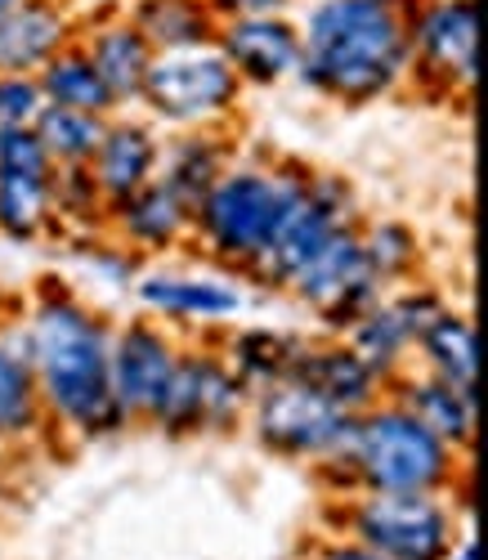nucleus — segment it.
Returning <instances> with one entry per match:
<instances>
[{
    "mask_svg": "<svg viewBox=\"0 0 488 560\" xmlns=\"http://www.w3.org/2000/svg\"><path fill=\"white\" fill-rule=\"evenodd\" d=\"M413 0H318L301 27L297 77L340 104L390 95L413 72Z\"/></svg>",
    "mask_w": 488,
    "mask_h": 560,
    "instance_id": "f257e3e1",
    "label": "nucleus"
},
{
    "mask_svg": "<svg viewBox=\"0 0 488 560\" xmlns=\"http://www.w3.org/2000/svg\"><path fill=\"white\" fill-rule=\"evenodd\" d=\"M108 323L68 292H50L32 305L23 359L32 363L40 408L81 440H104L126 427L108 386Z\"/></svg>",
    "mask_w": 488,
    "mask_h": 560,
    "instance_id": "f03ea898",
    "label": "nucleus"
},
{
    "mask_svg": "<svg viewBox=\"0 0 488 560\" xmlns=\"http://www.w3.org/2000/svg\"><path fill=\"white\" fill-rule=\"evenodd\" d=\"M327 493H449L462 476V453L430 435L408 408L381 399L355 417L340 457L314 466Z\"/></svg>",
    "mask_w": 488,
    "mask_h": 560,
    "instance_id": "7ed1b4c3",
    "label": "nucleus"
},
{
    "mask_svg": "<svg viewBox=\"0 0 488 560\" xmlns=\"http://www.w3.org/2000/svg\"><path fill=\"white\" fill-rule=\"evenodd\" d=\"M305 184L310 171L301 166H229L193 207V238L224 269L247 273L305 194Z\"/></svg>",
    "mask_w": 488,
    "mask_h": 560,
    "instance_id": "20e7f679",
    "label": "nucleus"
},
{
    "mask_svg": "<svg viewBox=\"0 0 488 560\" xmlns=\"http://www.w3.org/2000/svg\"><path fill=\"white\" fill-rule=\"evenodd\" d=\"M336 534L381 560H449L466 538L444 493H350L336 506Z\"/></svg>",
    "mask_w": 488,
    "mask_h": 560,
    "instance_id": "39448f33",
    "label": "nucleus"
},
{
    "mask_svg": "<svg viewBox=\"0 0 488 560\" xmlns=\"http://www.w3.org/2000/svg\"><path fill=\"white\" fill-rule=\"evenodd\" d=\"M252 412V431L256 440L291 462H310L323 466L332 457H340L350 431H355V412L336 408L332 399H323L318 390L301 386V382H278L252 395L247 404Z\"/></svg>",
    "mask_w": 488,
    "mask_h": 560,
    "instance_id": "423d86ee",
    "label": "nucleus"
},
{
    "mask_svg": "<svg viewBox=\"0 0 488 560\" xmlns=\"http://www.w3.org/2000/svg\"><path fill=\"white\" fill-rule=\"evenodd\" d=\"M237 95H242V81L216 45L153 55L149 77H143V90H139L143 108L171 126H211L237 108Z\"/></svg>",
    "mask_w": 488,
    "mask_h": 560,
    "instance_id": "0eeeda50",
    "label": "nucleus"
},
{
    "mask_svg": "<svg viewBox=\"0 0 488 560\" xmlns=\"http://www.w3.org/2000/svg\"><path fill=\"white\" fill-rule=\"evenodd\" d=\"M252 395L233 377V368L216 350H179L171 386L153 412V427L184 440V435H216L233 431L247 412Z\"/></svg>",
    "mask_w": 488,
    "mask_h": 560,
    "instance_id": "6e6552de",
    "label": "nucleus"
},
{
    "mask_svg": "<svg viewBox=\"0 0 488 560\" xmlns=\"http://www.w3.org/2000/svg\"><path fill=\"white\" fill-rule=\"evenodd\" d=\"M355 224V194L346 179L336 175H310L305 194L297 198V207L287 211V220L278 224V233L269 238V247L256 256V265L247 269L256 283L265 288H287L340 229Z\"/></svg>",
    "mask_w": 488,
    "mask_h": 560,
    "instance_id": "1a4fd4ad",
    "label": "nucleus"
},
{
    "mask_svg": "<svg viewBox=\"0 0 488 560\" xmlns=\"http://www.w3.org/2000/svg\"><path fill=\"white\" fill-rule=\"evenodd\" d=\"M287 292L297 296L301 305H310V314L332 332H346L350 323L372 310L381 301V278L372 273L368 256H363V243H359V229H340L336 238L291 278Z\"/></svg>",
    "mask_w": 488,
    "mask_h": 560,
    "instance_id": "9d476101",
    "label": "nucleus"
},
{
    "mask_svg": "<svg viewBox=\"0 0 488 560\" xmlns=\"http://www.w3.org/2000/svg\"><path fill=\"white\" fill-rule=\"evenodd\" d=\"M413 77L439 95H457L475 81L479 59V19L475 0H421L408 14Z\"/></svg>",
    "mask_w": 488,
    "mask_h": 560,
    "instance_id": "9b49d317",
    "label": "nucleus"
},
{
    "mask_svg": "<svg viewBox=\"0 0 488 560\" xmlns=\"http://www.w3.org/2000/svg\"><path fill=\"white\" fill-rule=\"evenodd\" d=\"M179 346L153 318H135L108 341V386L121 422H153V412L171 386Z\"/></svg>",
    "mask_w": 488,
    "mask_h": 560,
    "instance_id": "f8f14e48",
    "label": "nucleus"
},
{
    "mask_svg": "<svg viewBox=\"0 0 488 560\" xmlns=\"http://www.w3.org/2000/svg\"><path fill=\"white\" fill-rule=\"evenodd\" d=\"M216 50L237 72V81L274 85L282 77H297L301 63V27L282 14H252L216 23Z\"/></svg>",
    "mask_w": 488,
    "mask_h": 560,
    "instance_id": "ddd939ff",
    "label": "nucleus"
},
{
    "mask_svg": "<svg viewBox=\"0 0 488 560\" xmlns=\"http://www.w3.org/2000/svg\"><path fill=\"white\" fill-rule=\"evenodd\" d=\"M158 158H162V144H158L153 126H143V121H108L100 149H94V158L85 166L94 194H100V202H104V211L126 202V198H135L143 184H153L158 179Z\"/></svg>",
    "mask_w": 488,
    "mask_h": 560,
    "instance_id": "4468645a",
    "label": "nucleus"
},
{
    "mask_svg": "<svg viewBox=\"0 0 488 560\" xmlns=\"http://www.w3.org/2000/svg\"><path fill=\"white\" fill-rule=\"evenodd\" d=\"M63 45H72V19L59 0H19L0 19V77H36Z\"/></svg>",
    "mask_w": 488,
    "mask_h": 560,
    "instance_id": "2eb2a0df",
    "label": "nucleus"
},
{
    "mask_svg": "<svg viewBox=\"0 0 488 560\" xmlns=\"http://www.w3.org/2000/svg\"><path fill=\"white\" fill-rule=\"evenodd\" d=\"M291 382H301L310 390H318L323 399H332L346 412H368L372 404L385 399V382L346 346V341H323V346H301V359L291 368Z\"/></svg>",
    "mask_w": 488,
    "mask_h": 560,
    "instance_id": "dca6fc26",
    "label": "nucleus"
},
{
    "mask_svg": "<svg viewBox=\"0 0 488 560\" xmlns=\"http://www.w3.org/2000/svg\"><path fill=\"white\" fill-rule=\"evenodd\" d=\"M385 399H395L399 408H408L417 422L439 435L453 453H470V440H475V390H462L453 382H439L430 372H408V377H395L385 386Z\"/></svg>",
    "mask_w": 488,
    "mask_h": 560,
    "instance_id": "f3484780",
    "label": "nucleus"
},
{
    "mask_svg": "<svg viewBox=\"0 0 488 560\" xmlns=\"http://www.w3.org/2000/svg\"><path fill=\"white\" fill-rule=\"evenodd\" d=\"M139 301L153 314L171 323H224L233 318L247 296L229 278H202V273H143L139 278Z\"/></svg>",
    "mask_w": 488,
    "mask_h": 560,
    "instance_id": "a211bd4d",
    "label": "nucleus"
},
{
    "mask_svg": "<svg viewBox=\"0 0 488 560\" xmlns=\"http://www.w3.org/2000/svg\"><path fill=\"white\" fill-rule=\"evenodd\" d=\"M108 220L121 238L139 252H171L193 233V211L166 189L162 179L143 184V189L117 207H108Z\"/></svg>",
    "mask_w": 488,
    "mask_h": 560,
    "instance_id": "6ab92c4d",
    "label": "nucleus"
},
{
    "mask_svg": "<svg viewBox=\"0 0 488 560\" xmlns=\"http://www.w3.org/2000/svg\"><path fill=\"white\" fill-rule=\"evenodd\" d=\"M81 50L90 55V63H94V72H100V81L108 85L113 104L139 100L143 77H149V63H153V50H149V40L135 32L130 19H117V23L94 27Z\"/></svg>",
    "mask_w": 488,
    "mask_h": 560,
    "instance_id": "aec40b11",
    "label": "nucleus"
},
{
    "mask_svg": "<svg viewBox=\"0 0 488 560\" xmlns=\"http://www.w3.org/2000/svg\"><path fill=\"white\" fill-rule=\"evenodd\" d=\"M229 171V149L220 144L216 135H179L175 144L158 158V179L166 184V189L193 211L207 194L211 184Z\"/></svg>",
    "mask_w": 488,
    "mask_h": 560,
    "instance_id": "412c9836",
    "label": "nucleus"
},
{
    "mask_svg": "<svg viewBox=\"0 0 488 560\" xmlns=\"http://www.w3.org/2000/svg\"><path fill=\"white\" fill-rule=\"evenodd\" d=\"M413 350L421 354V363H426L430 377L453 382V386H462V390H475V382H479V341H475V323H470L466 314L444 310V314H439L430 328L417 337Z\"/></svg>",
    "mask_w": 488,
    "mask_h": 560,
    "instance_id": "4be33fe9",
    "label": "nucleus"
},
{
    "mask_svg": "<svg viewBox=\"0 0 488 560\" xmlns=\"http://www.w3.org/2000/svg\"><path fill=\"white\" fill-rule=\"evenodd\" d=\"M346 346L376 372V377L390 386L395 377H404V363L413 354V332L408 323L399 318V310L390 301H376L372 310H363L350 328H346Z\"/></svg>",
    "mask_w": 488,
    "mask_h": 560,
    "instance_id": "5701e85b",
    "label": "nucleus"
},
{
    "mask_svg": "<svg viewBox=\"0 0 488 560\" xmlns=\"http://www.w3.org/2000/svg\"><path fill=\"white\" fill-rule=\"evenodd\" d=\"M130 23L143 40H149L153 55L193 50V45L216 40V19L202 0H139Z\"/></svg>",
    "mask_w": 488,
    "mask_h": 560,
    "instance_id": "b1692460",
    "label": "nucleus"
},
{
    "mask_svg": "<svg viewBox=\"0 0 488 560\" xmlns=\"http://www.w3.org/2000/svg\"><path fill=\"white\" fill-rule=\"evenodd\" d=\"M301 337L291 332H274V328H247L229 341V368L233 377L247 386V395L265 390V386H278V382H291V368L301 359Z\"/></svg>",
    "mask_w": 488,
    "mask_h": 560,
    "instance_id": "393cba45",
    "label": "nucleus"
},
{
    "mask_svg": "<svg viewBox=\"0 0 488 560\" xmlns=\"http://www.w3.org/2000/svg\"><path fill=\"white\" fill-rule=\"evenodd\" d=\"M36 85H40V100L55 108H77V113H94V117H108L117 108L81 45H63V50L36 72Z\"/></svg>",
    "mask_w": 488,
    "mask_h": 560,
    "instance_id": "a878e982",
    "label": "nucleus"
},
{
    "mask_svg": "<svg viewBox=\"0 0 488 560\" xmlns=\"http://www.w3.org/2000/svg\"><path fill=\"white\" fill-rule=\"evenodd\" d=\"M55 220V175H0V233L10 243H36Z\"/></svg>",
    "mask_w": 488,
    "mask_h": 560,
    "instance_id": "bb28decb",
    "label": "nucleus"
},
{
    "mask_svg": "<svg viewBox=\"0 0 488 560\" xmlns=\"http://www.w3.org/2000/svg\"><path fill=\"white\" fill-rule=\"evenodd\" d=\"M40 422H45V408H40L32 363L23 359L19 346L0 341V444L32 440Z\"/></svg>",
    "mask_w": 488,
    "mask_h": 560,
    "instance_id": "cd10ccee",
    "label": "nucleus"
},
{
    "mask_svg": "<svg viewBox=\"0 0 488 560\" xmlns=\"http://www.w3.org/2000/svg\"><path fill=\"white\" fill-rule=\"evenodd\" d=\"M32 130H36V139H40V149L50 153L55 171H72V166H90L94 149H100V139H104V130H108V117L45 104Z\"/></svg>",
    "mask_w": 488,
    "mask_h": 560,
    "instance_id": "c85d7f7f",
    "label": "nucleus"
},
{
    "mask_svg": "<svg viewBox=\"0 0 488 560\" xmlns=\"http://www.w3.org/2000/svg\"><path fill=\"white\" fill-rule=\"evenodd\" d=\"M359 243H363V256H368L372 273L381 278V288L413 278V269L421 260V243L404 220H376V224L359 229Z\"/></svg>",
    "mask_w": 488,
    "mask_h": 560,
    "instance_id": "c756f323",
    "label": "nucleus"
},
{
    "mask_svg": "<svg viewBox=\"0 0 488 560\" xmlns=\"http://www.w3.org/2000/svg\"><path fill=\"white\" fill-rule=\"evenodd\" d=\"M0 175H55V162L32 126L0 130Z\"/></svg>",
    "mask_w": 488,
    "mask_h": 560,
    "instance_id": "7c9ffc66",
    "label": "nucleus"
},
{
    "mask_svg": "<svg viewBox=\"0 0 488 560\" xmlns=\"http://www.w3.org/2000/svg\"><path fill=\"white\" fill-rule=\"evenodd\" d=\"M45 100L36 77H0V130H19V126H36Z\"/></svg>",
    "mask_w": 488,
    "mask_h": 560,
    "instance_id": "2f4dec72",
    "label": "nucleus"
},
{
    "mask_svg": "<svg viewBox=\"0 0 488 560\" xmlns=\"http://www.w3.org/2000/svg\"><path fill=\"white\" fill-rule=\"evenodd\" d=\"M310 560H381V556H376L372 547L346 538V534H327V538H318V542L310 547Z\"/></svg>",
    "mask_w": 488,
    "mask_h": 560,
    "instance_id": "473e14b6",
    "label": "nucleus"
},
{
    "mask_svg": "<svg viewBox=\"0 0 488 560\" xmlns=\"http://www.w3.org/2000/svg\"><path fill=\"white\" fill-rule=\"evenodd\" d=\"M211 19H252V14H282L287 0H202Z\"/></svg>",
    "mask_w": 488,
    "mask_h": 560,
    "instance_id": "72a5a7b5",
    "label": "nucleus"
},
{
    "mask_svg": "<svg viewBox=\"0 0 488 560\" xmlns=\"http://www.w3.org/2000/svg\"><path fill=\"white\" fill-rule=\"evenodd\" d=\"M449 560H475V538L466 534V538H462V542L453 547V556H449Z\"/></svg>",
    "mask_w": 488,
    "mask_h": 560,
    "instance_id": "f704fd0d",
    "label": "nucleus"
},
{
    "mask_svg": "<svg viewBox=\"0 0 488 560\" xmlns=\"http://www.w3.org/2000/svg\"><path fill=\"white\" fill-rule=\"evenodd\" d=\"M14 5H19V0H0V19H5V14L14 10Z\"/></svg>",
    "mask_w": 488,
    "mask_h": 560,
    "instance_id": "c9c22d12",
    "label": "nucleus"
}]
</instances>
